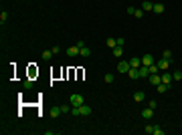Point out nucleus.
I'll return each instance as SVG.
<instances>
[{
	"instance_id": "f257e3e1",
	"label": "nucleus",
	"mask_w": 182,
	"mask_h": 135,
	"mask_svg": "<svg viewBox=\"0 0 182 135\" xmlns=\"http://www.w3.org/2000/svg\"><path fill=\"white\" fill-rule=\"evenodd\" d=\"M69 103H71L73 107H79V105H83V103H85V99H83V95H81V93H73V95L69 97Z\"/></svg>"
},
{
	"instance_id": "f03ea898",
	"label": "nucleus",
	"mask_w": 182,
	"mask_h": 135,
	"mask_svg": "<svg viewBox=\"0 0 182 135\" xmlns=\"http://www.w3.org/2000/svg\"><path fill=\"white\" fill-rule=\"evenodd\" d=\"M132 67H130V61H119L117 63V73H122V75H128V71H130Z\"/></svg>"
},
{
	"instance_id": "7ed1b4c3",
	"label": "nucleus",
	"mask_w": 182,
	"mask_h": 135,
	"mask_svg": "<svg viewBox=\"0 0 182 135\" xmlns=\"http://www.w3.org/2000/svg\"><path fill=\"white\" fill-rule=\"evenodd\" d=\"M170 63H172V61H168V59H160V61L156 63V65H158V71H160V73H164V71H168V67H170Z\"/></svg>"
},
{
	"instance_id": "20e7f679",
	"label": "nucleus",
	"mask_w": 182,
	"mask_h": 135,
	"mask_svg": "<svg viewBox=\"0 0 182 135\" xmlns=\"http://www.w3.org/2000/svg\"><path fill=\"white\" fill-rule=\"evenodd\" d=\"M160 77H162V83H164V85H168V87H170V85H172V81H174V77H172L168 71H164Z\"/></svg>"
},
{
	"instance_id": "39448f33",
	"label": "nucleus",
	"mask_w": 182,
	"mask_h": 135,
	"mask_svg": "<svg viewBox=\"0 0 182 135\" xmlns=\"http://www.w3.org/2000/svg\"><path fill=\"white\" fill-rule=\"evenodd\" d=\"M142 65H146V67H150V65H154V56H152L150 52H146V54H142Z\"/></svg>"
},
{
	"instance_id": "423d86ee",
	"label": "nucleus",
	"mask_w": 182,
	"mask_h": 135,
	"mask_svg": "<svg viewBox=\"0 0 182 135\" xmlns=\"http://www.w3.org/2000/svg\"><path fill=\"white\" fill-rule=\"evenodd\" d=\"M160 83H162V77H160V73H154V75H150V85L158 87Z\"/></svg>"
},
{
	"instance_id": "0eeeda50",
	"label": "nucleus",
	"mask_w": 182,
	"mask_h": 135,
	"mask_svg": "<svg viewBox=\"0 0 182 135\" xmlns=\"http://www.w3.org/2000/svg\"><path fill=\"white\" fill-rule=\"evenodd\" d=\"M130 67L132 69H140L142 67V56H132L130 59Z\"/></svg>"
},
{
	"instance_id": "6e6552de",
	"label": "nucleus",
	"mask_w": 182,
	"mask_h": 135,
	"mask_svg": "<svg viewBox=\"0 0 182 135\" xmlns=\"http://www.w3.org/2000/svg\"><path fill=\"white\" fill-rule=\"evenodd\" d=\"M138 71H140V79H148V77H150V67L142 65V67H140Z\"/></svg>"
},
{
	"instance_id": "1a4fd4ad",
	"label": "nucleus",
	"mask_w": 182,
	"mask_h": 135,
	"mask_svg": "<svg viewBox=\"0 0 182 135\" xmlns=\"http://www.w3.org/2000/svg\"><path fill=\"white\" fill-rule=\"evenodd\" d=\"M142 117H144L146 121H150V119L154 117V109H152V107H146V109L142 111Z\"/></svg>"
},
{
	"instance_id": "9d476101",
	"label": "nucleus",
	"mask_w": 182,
	"mask_h": 135,
	"mask_svg": "<svg viewBox=\"0 0 182 135\" xmlns=\"http://www.w3.org/2000/svg\"><path fill=\"white\" fill-rule=\"evenodd\" d=\"M91 111H93V109H91L89 105H85V103L79 105V115H85V117H87V115H91Z\"/></svg>"
},
{
	"instance_id": "9b49d317",
	"label": "nucleus",
	"mask_w": 182,
	"mask_h": 135,
	"mask_svg": "<svg viewBox=\"0 0 182 135\" xmlns=\"http://www.w3.org/2000/svg\"><path fill=\"white\" fill-rule=\"evenodd\" d=\"M65 52H67V56H69V59H73V56H77V54H79V46H69Z\"/></svg>"
},
{
	"instance_id": "f8f14e48",
	"label": "nucleus",
	"mask_w": 182,
	"mask_h": 135,
	"mask_svg": "<svg viewBox=\"0 0 182 135\" xmlns=\"http://www.w3.org/2000/svg\"><path fill=\"white\" fill-rule=\"evenodd\" d=\"M144 99H146V93H144V91H136V93H134V101H136V103H142Z\"/></svg>"
},
{
	"instance_id": "ddd939ff",
	"label": "nucleus",
	"mask_w": 182,
	"mask_h": 135,
	"mask_svg": "<svg viewBox=\"0 0 182 135\" xmlns=\"http://www.w3.org/2000/svg\"><path fill=\"white\" fill-rule=\"evenodd\" d=\"M142 10H144V12H150V10H154V4H152L150 0H144V2H142Z\"/></svg>"
},
{
	"instance_id": "4468645a",
	"label": "nucleus",
	"mask_w": 182,
	"mask_h": 135,
	"mask_svg": "<svg viewBox=\"0 0 182 135\" xmlns=\"http://www.w3.org/2000/svg\"><path fill=\"white\" fill-rule=\"evenodd\" d=\"M105 45L109 46V48H115V46H117V41H115L113 37H107V39H105Z\"/></svg>"
},
{
	"instance_id": "2eb2a0df",
	"label": "nucleus",
	"mask_w": 182,
	"mask_h": 135,
	"mask_svg": "<svg viewBox=\"0 0 182 135\" xmlns=\"http://www.w3.org/2000/svg\"><path fill=\"white\" fill-rule=\"evenodd\" d=\"M128 75H130V79H134V81H136V79H140V71H138V69H130V71H128Z\"/></svg>"
},
{
	"instance_id": "dca6fc26",
	"label": "nucleus",
	"mask_w": 182,
	"mask_h": 135,
	"mask_svg": "<svg viewBox=\"0 0 182 135\" xmlns=\"http://www.w3.org/2000/svg\"><path fill=\"white\" fill-rule=\"evenodd\" d=\"M111 52H113V56H115V59H122V54H124V48H122V46H115Z\"/></svg>"
},
{
	"instance_id": "f3484780",
	"label": "nucleus",
	"mask_w": 182,
	"mask_h": 135,
	"mask_svg": "<svg viewBox=\"0 0 182 135\" xmlns=\"http://www.w3.org/2000/svg\"><path fill=\"white\" fill-rule=\"evenodd\" d=\"M162 59H168V61H172V59H174L172 50H170V48H164V52H162Z\"/></svg>"
},
{
	"instance_id": "a211bd4d",
	"label": "nucleus",
	"mask_w": 182,
	"mask_h": 135,
	"mask_svg": "<svg viewBox=\"0 0 182 135\" xmlns=\"http://www.w3.org/2000/svg\"><path fill=\"white\" fill-rule=\"evenodd\" d=\"M59 115H63V113H61V107H53V109H51V117L57 119Z\"/></svg>"
},
{
	"instance_id": "6ab92c4d",
	"label": "nucleus",
	"mask_w": 182,
	"mask_h": 135,
	"mask_svg": "<svg viewBox=\"0 0 182 135\" xmlns=\"http://www.w3.org/2000/svg\"><path fill=\"white\" fill-rule=\"evenodd\" d=\"M79 54L87 59V56H91V48H87V46H83V48H79Z\"/></svg>"
},
{
	"instance_id": "aec40b11",
	"label": "nucleus",
	"mask_w": 182,
	"mask_h": 135,
	"mask_svg": "<svg viewBox=\"0 0 182 135\" xmlns=\"http://www.w3.org/2000/svg\"><path fill=\"white\" fill-rule=\"evenodd\" d=\"M51 56H53V50H51V48H49V50H43V54H41L43 61H51Z\"/></svg>"
},
{
	"instance_id": "412c9836",
	"label": "nucleus",
	"mask_w": 182,
	"mask_h": 135,
	"mask_svg": "<svg viewBox=\"0 0 182 135\" xmlns=\"http://www.w3.org/2000/svg\"><path fill=\"white\" fill-rule=\"evenodd\" d=\"M168 89H170V87H168V85H164V83H160V85L156 87V91H158L160 95H162V93H166V91H168Z\"/></svg>"
},
{
	"instance_id": "4be33fe9",
	"label": "nucleus",
	"mask_w": 182,
	"mask_h": 135,
	"mask_svg": "<svg viewBox=\"0 0 182 135\" xmlns=\"http://www.w3.org/2000/svg\"><path fill=\"white\" fill-rule=\"evenodd\" d=\"M152 12H156V14H162L164 12V4H154V10Z\"/></svg>"
},
{
	"instance_id": "5701e85b",
	"label": "nucleus",
	"mask_w": 182,
	"mask_h": 135,
	"mask_svg": "<svg viewBox=\"0 0 182 135\" xmlns=\"http://www.w3.org/2000/svg\"><path fill=\"white\" fill-rule=\"evenodd\" d=\"M113 79H115V75H113V73H105V77H103V81H105V83H113Z\"/></svg>"
},
{
	"instance_id": "b1692460",
	"label": "nucleus",
	"mask_w": 182,
	"mask_h": 135,
	"mask_svg": "<svg viewBox=\"0 0 182 135\" xmlns=\"http://www.w3.org/2000/svg\"><path fill=\"white\" fill-rule=\"evenodd\" d=\"M144 14H146V12H144L142 8H134V16H136V18H144Z\"/></svg>"
},
{
	"instance_id": "393cba45",
	"label": "nucleus",
	"mask_w": 182,
	"mask_h": 135,
	"mask_svg": "<svg viewBox=\"0 0 182 135\" xmlns=\"http://www.w3.org/2000/svg\"><path fill=\"white\" fill-rule=\"evenodd\" d=\"M6 20H8V12H6V10H2V12H0V22L4 24Z\"/></svg>"
},
{
	"instance_id": "a878e982",
	"label": "nucleus",
	"mask_w": 182,
	"mask_h": 135,
	"mask_svg": "<svg viewBox=\"0 0 182 135\" xmlns=\"http://www.w3.org/2000/svg\"><path fill=\"white\" fill-rule=\"evenodd\" d=\"M71 107H73L71 103L69 105H61V113H71Z\"/></svg>"
},
{
	"instance_id": "bb28decb",
	"label": "nucleus",
	"mask_w": 182,
	"mask_h": 135,
	"mask_svg": "<svg viewBox=\"0 0 182 135\" xmlns=\"http://www.w3.org/2000/svg\"><path fill=\"white\" fill-rule=\"evenodd\" d=\"M144 131H146L148 135H152V133H154V125H150V123H148V125L144 127Z\"/></svg>"
},
{
	"instance_id": "cd10ccee",
	"label": "nucleus",
	"mask_w": 182,
	"mask_h": 135,
	"mask_svg": "<svg viewBox=\"0 0 182 135\" xmlns=\"http://www.w3.org/2000/svg\"><path fill=\"white\" fill-rule=\"evenodd\" d=\"M172 77H174V81H180V79H182V71H174Z\"/></svg>"
},
{
	"instance_id": "c85d7f7f",
	"label": "nucleus",
	"mask_w": 182,
	"mask_h": 135,
	"mask_svg": "<svg viewBox=\"0 0 182 135\" xmlns=\"http://www.w3.org/2000/svg\"><path fill=\"white\" fill-rule=\"evenodd\" d=\"M154 135H164V129L158 127V125H154Z\"/></svg>"
},
{
	"instance_id": "c756f323",
	"label": "nucleus",
	"mask_w": 182,
	"mask_h": 135,
	"mask_svg": "<svg viewBox=\"0 0 182 135\" xmlns=\"http://www.w3.org/2000/svg\"><path fill=\"white\" fill-rule=\"evenodd\" d=\"M24 89H26V91L33 89V81H31V79H26V81H24Z\"/></svg>"
},
{
	"instance_id": "7c9ffc66",
	"label": "nucleus",
	"mask_w": 182,
	"mask_h": 135,
	"mask_svg": "<svg viewBox=\"0 0 182 135\" xmlns=\"http://www.w3.org/2000/svg\"><path fill=\"white\" fill-rule=\"evenodd\" d=\"M115 41H117V46H124V45H126V39H124V37H117Z\"/></svg>"
},
{
	"instance_id": "2f4dec72",
	"label": "nucleus",
	"mask_w": 182,
	"mask_h": 135,
	"mask_svg": "<svg viewBox=\"0 0 182 135\" xmlns=\"http://www.w3.org/2000/svg\"><path fill=\"white\" fill-rule=\"evenodd\" d=\"M148 107H152V109H156V107H158V101H156V99H152V101H150V105H148Z\"/></svg>"
},
{
	"instance_id": "473e14b6",
	"label": "nucleus",
	"mask_w": 182,
	"mask_h": 135,
	"mask_svg": "<svg viewBox=\"0 0 182 135\" xmlns=\"http://www.w3.org/2000/svg\"><path fill=\"white\" fill-rule=\"evenodd\" d=\"M51 50H53V54H59V52H61V46H53Z\"/></svg>"
}]
</instances>
